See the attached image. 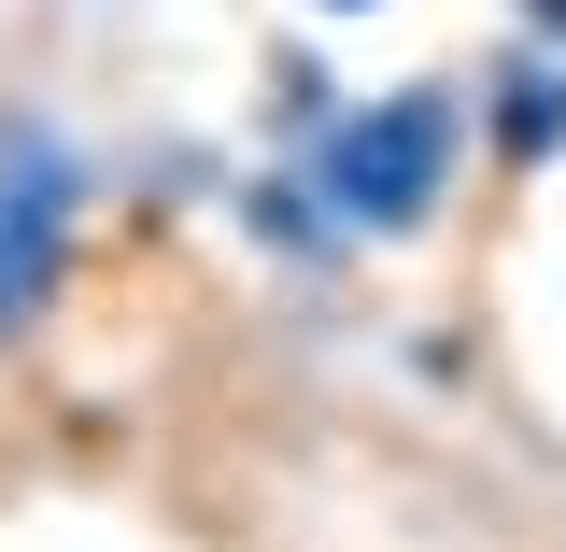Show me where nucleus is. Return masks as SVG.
<instances>
[{"mask_svg":"<svg viewBox=\"0 0 566 552\" xmlns=\"http://www.w3.org/2000/svg\"><path fill=\"white\" fill-rule=\"evenodd\" d=\"M468 142H482V85L424 71V85L354 100L340 128H312V142H297V170L326 185V212H340L354 241H411V227H439L453 170H468Z\"/></svg>","mask_w":566,"mask_h":552,"instance_id":"obj_1","label":"nucleus"},{"mask_svg":"<svg viewBox=\"0 0 566 552\" xmlns=\"http://www.w3.org/2000/svg\"><path fill=\"white\" fill-rule=\"evenodd\" d=\"M482 142H495V170H553L566 156V58L553 43L482 58Z\"/></svg>","mask_w":566,"mask_h":552,"instance_id":"obj_3","label":"nucleus"},{"mask_svg":"<svg viewBox=\"0 0 566 552\" xmlns=\"http://www.w3.org/2000/svg\"><path fill=\"white\" fill-rule=\"evenodd\" d=\"M0 326H14V312H0Z\"/></svg>","mask_w":566,"mask_h":552,"instance_id":"obj_8","label":"nucleus"},{"mask_svg":"<svg viewBox=\"0 0 566 552\" xmlns=\"http://www.w3.org/2000/svg\"><path fill=\"white\" fill-rule=\"evenodd\" d=\"M524 43H553V58H566V0H524Z\"/></svg>","mask_w":566,"mask_h":552,"instance_id":"obj_6","label":"nucleus"},{"mask_svg":"<svg viewBox=\"0 0 566 552\" xmlns=\"http://www.w3.org/2000/svg\"><path fill=\"white\" fill-rule=\"evenodd\" d=\"M85 199H99L85 142H71L57 114H0V312H14V326L71 283V227H85Z\"/></svg>","mask_w":566,"mask_h":552,"instance_id":"obj_2","label":"nucleus"},{"mask_svg":"<svg viewBox=\"0 0 566 552\" xmlns=\"http://www.w3.org/2000/svg\"><path fill=\"white\" fill-rule=\"evenodd\" d=\"M340 114H354V100L326 85V58H297V43H283V58H270V128L312 142V128H340Z\"/></svg>","mask_w":566,"mask_h":552,"instance_id":"obj_5","label":"nucleus"},{"mask_svg":"<svg viewBox=\"0 0 566 552\" xmlns=\"http://www.w3.org/2000/svg\"><path fill=\"white\" fill-rule=\"evenodd\" d=\"M241 241H255V256H283V270H340V256H368V241H354L340 212H326V185H312L297 156L241 185Z\"/></svg>","mask_w":566,"mask_h":552,"instance_id":"obj_4","label":"nucleus"},{"mask_svg":"<svg viewBox=\"0 0 566 552\" xmlns=\"http://www.w3.org/2000/svg\"><path fill=\"white\" fill-rule=\"evenodd\" d=\"M312 14H368V0H312Z\"/></svg>","mask_w":566,"mask_h":552,"instance_id":"obj_7","label":"nucleus"}]
</instances>
